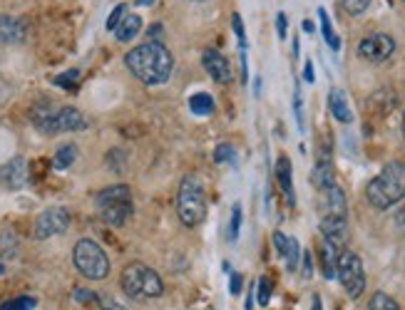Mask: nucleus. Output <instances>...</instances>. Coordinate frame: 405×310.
Segmentation results:
<instances>
[{"label":"nucleus","mask_w":405,"mask_h":310,"mask_svg":"<svg viewBox=\"0 0 405 310\" xmlns=\"http://www.w3.org/2000/svg\"><path fill=\"white\" fill-rule=\"evenodd\" d=\"M125 65L142 85H165L172 75V67H174V57L165 45L152 40V43L130 50Z\"/></svg>","instance_id":"obj_1"},{"label":"nucleus","mask_w":405,"mask_h":310,"mask_svg":"<svg viewBox=\"0 0 405 310\" xmlns=\"http://www.w3.org/2000/svg\"><path fill=\"white\" fill-rule=\"evenodd\" d=\"M366 199L373 209L385 211L405 199V162H390L366 186Z\"/></svg>","instance_id":"obj_2"},{"label":"nucleus","mask_w":405,"mask_h":310,"mask_svg":"<svg viewBox=\"0 0 405 310\" xmlns=\"http://www.w3.org/2000/svg\"><path fill=\"white\" fill-rule=\"evenodd\" d=\"M120 283L127 298H135V300L159 298L162 290H165L159 273L152 271L149 266H144V263H130V266H125Z\"/></svg>","instance_id":"obj_3"},{"label":"nucleus","mask_w":405,"mask_h":310,"mask_svg":"<svg viewBox=\"0 0 405 310\" xmlns=\"http://www.w3.org/2000/svg\"><path fill=\"white\" fill-rule=\"evenodd\" d=\"M95 204H97V211L102 216L104 223L110 226H125L130 221L132 211V189L127 184H115L102 189L97 196H95Z\"/></svg>","instance_id":"obj_4"},{"label":"nucleus","mask_w":405,"mask_h":310,"mask_svg":"<svg viewBox=\"0 0 405 310\" xmlns=\"http://www.w3.org/2000/svg\"><path fill=\"white\" fill-rule=\"evenodd\" d=\"M177 213L184 226H199L207 218V194L197 176H184L179 184V194H177Z\"/></svg>","instance_id":"obj_5"},{"label":"nucleus","mask_w":405,"mask_h":310,"mask_svg":"<svg viewBox=\"0 0 405 310\" xmlns=\"http://www.w3.org/2000/svg\"><path fill=\"white\" fill-rule=\"evenodd\" d=\"M72 261H75L77 271L90 281H102L110 273V258L92 239L77 241L75 251H72Z\"/></svg>","instance_id":"obj_6"},{"label":"nucleus","mask_w":405,"mask_h":310,"mask_svg":"<svg viewBox=\"0 0 405 310\" xmlns=\"http://www.w3.org/2000/svg\"><path fill=\"white\" fill-rule=\"evenodd\" d=\"M338 281L345 288L350 298H361L366 290V271H363V261L353 251H343L338 258Z\"/></svg>","instance_id":"obj_7"},{"label":"nucleus","mask_w":405,"mask_h":310,"mask_svg":"<svg viewBox=\"0 0 405 310\" xmlns=\"http://www.w3.org/2000/svg\"><path fill=\"white\" fill-rule=\"evenodd\" d=\"M67 226H70V213H67V209H62V206L45 209V211L40 213L38 218H35L33 236L38 241L53 239V236L65 234Z\"/></svg>","instance_id":"obj_8"},{"label":"nucleus","mask_w":405,"mask_h":310,"mask_svg":"<svg viewBox=\"0 0 405 310\" xmlns=\"http://www.w3.org/2000/svg\"><path fill=\"white\" fill-rule=\"evenodd\" d=\"M395 52V40L385 33H373L361 40L358 55L368 62H385Z\"/></svg>","instance_id":"obj_9"},{"label":"nucleus","mask_w":405,"mask_h":310,"mask_svg":"<svg viewBox=\"0 0 405 310\" xmlns=\"http://www.w3.org/2000/svg\"><path fill=\"white\" fill-rule=\"evenodd\" d=\"M202 62L207 75L212 77L214 82H219V85H229L231 82V65L221 52H217V50H204Z\"/></svg>","instance_id":"obj_10"},{"label":"nucleus","mask_w":405,"mask_h":310,"mask_svg":"<svg viewBox=\"0 0 405 310\" xmlns=\"http://www.w3.org/2000/svg\"><path fill=\"white\" fill-rule=\"evenodd\" d=\"M318 229H321L323 239H329L331 244H336L338 248L348 241V234H350L345 216H336V213H326V216L321 218V223H318Z\"/></svg>","instance_id":"obj_11"},{"label":"nucleus","mask_w":405,"mask_h":310,"mask_svg":"<svg viewBox=\"0 0 405 310\" xmlns=\"http://www.w3.org/2000/svg\"><path fill=\"white\" fill-rule=\"evenodd\" d=\"M33 125L38 127L43 134H57V109L48 102H40L33 107Z\"/></svg>","instance_id":"obj_12"},{"label":"nucleus","mask_w":405,"mask_h":310,"mask_svg":"<svg viewBox=\"0 0 405 310\" xmlns=\"http://www.w3.org/2000/svg\"><path fill=\"white\" fill-rule=\"evenodd\" d=\"M311 184L316 186V189L326 191L329 186L336 184V171H334V162H331L329 154H323V157H318L316 167H313L311 171Z\"/></svg>","instance_id":"obj_13"},{"label":"nucleus","mask_w":405,"mask_h":310,"mask_svg":"<svg viewBox=\"0 0 405 310\" xmlns=\"http://www.w3.org/2000/svg\"><path fill=\"white\" fill-rule=\"evenodd\" d=\"M88 129V120L83 112L75 107H60L57 109V132H83Z\"/></svg>","instance_id":"obj_14"},{"label":"nucleus","mask_w":405,"mask_h":310,"mask_svg":"<svg viewBox=\"0 0 405 310\" xmlns=\"http://www.w3.org/2000/svg\"><path fill=\"white\" fill-rule=\"evenodd\" d=\"M276 179H279V186L284 189L289 206H294V204H296V194H294V169H291V159H289V157H279V162H276Z\"/></svg>","instance_id":"obj_15"},{"label":"nucleus","mask_w":405,"mask_h":310,"mask_svg":"<svg viewBox=\"0 0 405 310\" xmlns=\"http://www.w3.org/2000/svg\"><path fill=\"white\" fill-rule=\"evenodd\" d=\"M338 258H341V251L336 244H331L329 239L321 241V268H323V276L336 278L338 276Z\"/></svg>","instance_id":"obj_16"},{"label":"nucleus","mask_w":405,"mask_h":310,"mask_svg":"<svg viewBox=\"0 0 405 310\" xmlns=\"http://www.w3.org/2000/svg\"><path fill=\"white\" fill-rule=\"evenodd\" d=\"M25 40V22L18 17H0V43L15 45Z\"/></svg>","instance_id":"obj_17"},{"label":"nucleus","mask_w":405,"mask_h":310,"mask_svg":"<svg viewBox=\"0 0 405 310\" xmlns=\"http://www.w3.org/2000/svg\"><path fill=\"white\" fill-rule=\"evenodd\" d=\"M25 176H28V171H25V162H22L20 157H15L11 164H6V167L0 169V181L6 186H11V189H18V186L25 184Z\"/></svg>","instance_id":"obj_18"},{"label":"nucleus","mask_w":405,"mask_h":310,"mask_svg":"<svg viewBox=\"0 0 405 310\" xmlns=\"http://www.w3.org/2000/svg\"><path fill=\"white\" fill-rule=\"evenodd\" d=\"M329 109H331V115H334V120H338L341 125H348V122L353 120L343 90H338V87L331 90L329 92Z\"/></svg>","instance_id":"obj_19"},{"label":"nucleus","mask_w":405,"mask_h":310,"mask_svg":"<svg viewBox=\"0 0 405 310\" xmlns=\"http://www.w3.org/2000/svg\"><path fill=\"white\" fill-rule=\"evenodd\" d=\"M323 204H326V213H336V216H345V194L341 186H329V189L323 191Z\"/></svg>","instance_id":"obj_20"},{"label":"nucleus","mask_w":405,"mask_h":310,"mask_svg":"<svg viewBox=\"0 0 405 310\" xmlns=\"http://www.w3.org/2000/svg\"><path fill=\"white\" fill-rule=\"evenodd\" d=\"M139 30H142V17L139 15H132V13H127L125 20L117 25L115 35L120 43H130V40H135L139 35Z\"/></svg>","instance_id":"obj_21"},{"label":"nucleus","mask_w":405,"mask_h":310,"mask_svg":"<svg viewBox=\"0 0 405 310\" xmlns=\"http://www.w3.org/2000/svg\"><path fill=\"white\" fill-rule=\"evenodd\" d=\"M189 112H192V115H197V117L212 115V112H214V99H212V94H207V92L192 94V97H189Z\"/></svg>","instance_id":"obj_22"},{"label":"nucleus","mask_w":405,"mask_h":310,"mask_svg":"<svg viewBox=\"0 0 405 310\" xmlns=\"http://www.w3.org/2000/svg\"><path fill=\"white\" fill-rule=\"evenodd\" d=\"M18 256V236L15 231L3 229L0 231V258H15Z\"/></svg>","instance_id":"obj_23"},{"label":"nucleus","mask_w":405,"mask_h":310,"mask_svg":"<svg viewBox=\"0 0 405 310\" xmlns=\"http://www.w3.org/2000/svg\"><path fill=\"white\" fill-rule=\"evenodd\" d=\"M318 20H321V33H323V40L329 43V48L331 50H338L341 48V40H338V35L334 33V27H331V17H329V13L323 10H318Z\"/></svg>","instance_id":"obj_24"},{"label":"nucleus","mask_w":405,"mask_h":310,"mask_svg":"<svg viewBox=\"0 0 405 310\" xmlns=\"http://www.w3.org/2000/svg\"><path fill=\"white\" fill-rule=\"evenodd\" d=\"M77 159V147L75 144H65V147H60L55 152V167L57 169H67V167H72V162Z\"/></svg>","instance_id":"obj_25"},{"label":"nucleus","mask_w":405,"mask_h":310,"mask_svg":"<svg viewBox=\"0 0 405 310\" xmlns=\"http://www.w3.org/2000/svg\"><path fill=\"white\" fill-rule=\"evenodd\" d=\"M371 310H400V305L395 303L393 298H390L388 293H383V290H378V293H373L371 298V305H368Z\"/></svg>","instance_id":"obj_26"},{"label":"nucleus","mask_w":405,"mask_h":310,"mask_svg":"<svg viewBox=\"0 0 405 310\" xmlns=\"http://www.w3.org/2000/svg\"><path fill=\"white\" fill-rule=\"evenodd\" d=\"M35 305H38V300L33 295H18V298L0 305V310H33Z\"/></svg>","instance_id":"obj_27"},{"label":"nucleus","mask_w":405,"mask_h":310,"mask_svg":"<svg viewBox=\"0 0 405 310\" xmlns=\"http://www.w3.org/2000/svg\"><path fill=\"white\" fill-rule=\"evenodd\" d=\"M343 3V10L348 13V15H361V13L368 10V6H371V0H341Z\"/></svg>","instance_id":"obj_28"},{"label":"nucleus","mask_w":405,"mask_h":310,"mask_svg":"<svg viewBox=\"0 0 405 310\" xmlns=\"http://www.w3.org/2000/svg\"><path fill=\"white\" fill-rule=\"evenodd\" d=\"M239 229H241V204H234L231 223H229V239L231 241H239Z\"/></svg>","instance_id":"obj_29"},{"label":"nucleus","mask_w":405,"mask_h":310,"mask_svg":"<svg viewBox=\"0 0 405 310\" xmlns=\"http://www.w3.org/2000/svg\"><path fill=\"white\" fill-rule=\"evenodd\" d=\"M125 15H127V6H117L115 10L110 13V17H107L104 27H107V30H117V25L125 20Z\"/></svg>","instance_id":"obj_30"},{"label":"nucleus","mask_w":405,"mask_h":310,"mask_svg":"<svg viewBox=\"0 0 405 310\" xmlns=\"http://www.w3.org/2000/svg\"><path fill=\"white\" fill-rule=\"evenodd\" d=\"M234 159V147L231 144H219V147L214 149V162L217 164H226Z\"/></svg>","instance_id":"obj_31"},{"label":"nucleus","mask_w":405,"mask_h":310,"mask_svg":"<svg viewBox=\"0 0 405 310\" xmlns=\"http://www.w3.org/2000/svg\"><path fill=\"white\" fill-rule=\"evenodd\" d=\"M231 25H234V33H236V40H239L241 50H244V48H247V35H244V22H241L239 13H234V15H231Z\"/></svg>","instance_id":"obj_32"},{"label":"nucleus","mask_w":405,"mask_h":310,"mask_svg":"<svg viewBox=\"0 0 405 310\" xmlns=\"http://www.w3.org/2000/svg\"><path fill=\"white\" fill-rule=\"evenodd\" d=\"M259 305H268V300H271V283H268V278H261L259 281Z\"/></svg>","instance_id":"obj_33"},{"label":"nucleus","mask_w":405,"mask_h":310,"mask_svg":"<svg viewBox=\"0 0 405 310\" xmlns=\"http://www.w3.org/2000/svg\"><path fill=\"white\" fill-rule=\"evenodd\" d=\"M301 276L303 278H311L313 276V256H311V251H303V253H301Z\"/></svg>","instance_id":"obj_34"},{"label":"nucleus","mask_w":405,"mask_h":310,"mask_svg":"<svg viewBox=\"0 0 405 310\" xmlns=\"http://www.w3.org/2000/svg\"><path fill=\"white\" fill-rule=\"evenodd\" d=\"M80 77V72L77 70H70V72H65V75H60L55 80V85H60V87H72L75 85V80Z\"/></svg>","instance_id":"obj_35"},{"label":"nucleus","mask_w":405,"mask_h":310,"mask_svg":"<svg viewBox=\"0 0 405 310\" xmlns=\"http://www.w3.org/2000/svg\"><path fill=\"white\" fill-rule=\"evenodd\" d=\"M72 295H75L77 303H92L95 300V293H90V290H85V288H75Z\"/></svg>","instance_id":"obj_36"},{"label":"nucleus","mask_w":405,"mask_h":310,"mask_svg":"<svg viewBox=\"0 0 405 310\" xmlns=\"http://www.w3.org/2000/svg\"><path fill=\"white\" fill-rule=\"evenodd\" d=\"M286 25H289V20H286L284 13H279V15H276V33H279L281 40L286 38Z\"/></svg>","instance_id":"obj_37"},{"label":"nucleus","mask_w":405,"mask_h":310,"mask_svg":"<svg viewBox=\"0 0 405 310\" xmlns=\"http://www.w3.org/2000/svg\"><path fill=\"white\" fill-rule=\"evenodd\" d=\"M229 290H231V295H239L241 293V276H239V273H231Z\"/></svg>","instance_id":"obj_38"},{"label":"nucleus","mask_w":405,"mask_h":310,"mask_svg":"<svg viewBox=\"0 0 405 310\" xmlns=\"http://www.w3.org/2000/svg\"><path fill=\"white\" fill-rule=\"evenodd\" d=\"M102 308H104V310H125L122 305H117L115 300L110 298V295H104V298H102Z\"/></svg>","instance_id":"obj_39"},{"label":"nucleus","mask_w":405,"mask_h":310,"mask_svg":"<svg viewBox=\"0 0 405 310\" xmlns=\"http://www.w3.org/2000/svg\"><path fill=\"white\" fill-rule=\"evenodd\" d=\"M303 80H306V82H313V80H316V77H313V62H311V60H308V62H306V67H303Z\"/></svg>","instance_id":"obj_40"},{"label":"nucleus","mask_w":405,"mask_h":310,"mask_svg":"<svg viewBox=\"0 0 405 310\" xmlns=\"http://www.w3.org/2000/svg\"><path fill=\"white\" fill-rule=\"evenodd\" d=\"M254 298H256V295H254V288H249V295H247V305H244V308H247V310H252V308H254Z\"/></svg>","instance_id":"obj_41"},{"label":"nucleus","mask_w":405,"mask_h":310,"mask_svg":"<svg viewBox=\"0 0 405 310\" xmlns=\"http://www.w3.org/2000/svg\"><path fill=\"white\" fill-rule=\"evenodd\" d=\"M311 310H323V305H321V295H313V300H311Z\"/></svg>","instance_id":"obj_42"},{"label":"nucleus","mask_w":405,"mask_h":310,"mask_svg":"<svg viewBox=\"0 0 405 310\" xmlns=\"http://www.w3.org/2000/svg\"><path fill=\"white\" fill-rule=\"evenodd\" d=\"M398 226H400V229L405 231V209H403V211L398 213Z\"/></svg>","instance_id":"obj_43"},{"label":"nucleus","mask_w":405,"mask_h":310,"mask_svg":"<svg viewBox=\"0 0 405 310\" xmlns=\"http://www.w3.org/2000/svg\"><path fill=\"white\" fill-rule=\"evenodd\" d=\"M303 30H306V33H313V22L311 20H303Z\"/></svg>","instance_id":"obj_44"},{"label":"nucleus","mask_w":405,"mask_h":310,"mask_svg":"<svg viewBox=\"0 0 405 310\" xmlns=\"http://www.w3.org/2000/svg\"><path fill=\"white\" fill-rule=\"evenodd\" d=\"M154 0H137V6H152Z\"/></svg>","instance_id":"obj_45"},{"label":"nucleus","mask_w":405,"mask_h":310,"mask_svg":"<svg viewBox=\"0 0 405 310\" xmlns=\"http://www.w3.org/2000/svg\"><path fill=\"white\" fill-rule=\"evenodd\" d=\"M3 273H6V266H3V263H0V276H3Z\"/></svg>","instance_id":"obj_46"},{"label":"nucleus","mask_w":405,"mask_h":310,"mask_svg":"<svg viewBox=\"0 0 405 310\" xmlns=\"http://www.w3.org/2000/svg\"><path fill=\"white\" fill-rule=\"evenodd\" d=\"M403 139H405V115H403Z\"/></svg>","instance_id":"obj_47"}]
</instances>
